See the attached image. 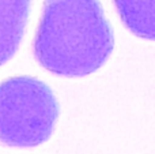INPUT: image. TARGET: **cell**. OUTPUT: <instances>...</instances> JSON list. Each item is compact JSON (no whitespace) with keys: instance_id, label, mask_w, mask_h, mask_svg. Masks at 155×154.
Segmentation results:
<instances>
[{"instance_id":"obj_4","label":"cell","mask_w":155,"mask_h":154,"mask_svg":"<svg viewBox=\"0 0 155 154\" xmlns=\"http://www.w3.org/2000/svg\"><path fill=\"white\" fill-rule=\"evenodd\" d=\"M123 23L143 40L155 41V0H113Z\"/></svg>"},{"instance_id":"obj_2","label":"cell","mask_w":155,"mask_h":154,"mask_svg":"<svg viewBox=\"0 0 155 154\" xmlns=\"http://www.w3.org/2000/svg\"><path fill=\"white\" fill-rule=\"evenodd\" d=\"M59 102L46 83L15 76L0 83V143L34 147L49 139L59 117Z\"/></svg>"},{"instance_id":"obj_1","label":"cell","mask_w":155,"mask_h":154,"mask_svg":"<svg viewBox=\"0 0 155 154\" xmlns=\"http://www.w3.org/2000/svg\"><path fill=\"white\" fill-rule=\"evenodd\" d=\"M114 35L98 0H45L34 56L61 76H86L109 59Z\"/></svg>"},{"instance_id":"obj_3","label":"cell","mask_w":155,"mask_h":154,"mask_svg":"<svg viewBox=\"0 0 155 154\" xmlns=\"http://www.w3.org/2000/svg\"><path fill=\"white\" fill-rule=\"evenodd\" d=\"M31 0H0V65L15 55L25 34Z\"/></svg>"}]
</instances>
